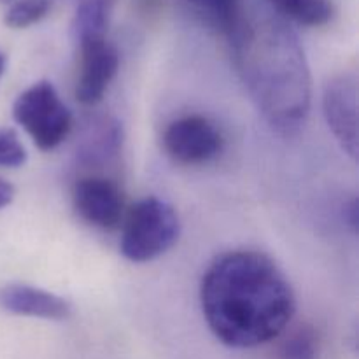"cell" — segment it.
Wrapping results in <instances>:
<instances>
[{
  "label": "cell",
  "instance_id": "obj_1",
  "mask_svg": "<svg viewBox=\"0 0 359 359\" xmlns=\"http://www.w3.org/2000/svg\"><path fill=\"white\" fill-rule=\"evenodd\" d=\"M200 305L214 337L233 349L277 339L297 311L283 270L252 249L224 252L210 263L200 284Z\"/></svg>",
  "mask_w": 359,
  "mask_h": 359
},
{
  "label": "cell",
  "instance_id": "obj_2",
  "mask_svg": "<svg viewBox=\"0 0 359 359\" xmlns=\"http://www.w3.org/2000/svg\"><path fill=\"white\" fill-rule=\"evenodd\" d=\"M228 41L235 67L266 125L293 135L311 111V70L300 39L269 4L242 9Z\"/></svg>",
  "mask_w": 359,
  "mask_h": 359
},
{
  "label": "cell",
  "instance_id": "obj_3",
  "mask_svg": "<svg viewBox=\"0 0 359 359\" xmlns=\"http://www.w3.org/2000/svg\"><path fill=\"white\" fill-rule=\"evenodd\" d=\"M179 233L181 221L174 207L156 196H147L123 217L119 249L128 262H153L174 248Z\"/></svg>",
  "mask_w": 359,
  "mask_h": 359
},
{
  "label": "cell",
  "instance_id": "obj_4",
  "mask_svg": "<svg viewBox=\"0 0 359 359\" xmlns=\"http://www.w3.org/2000/svg\"><path fill=\"white\" fill-rule=\"evenodd\" d=\"M13 118L42 151L58 147L72 130V114L49 81H39L18 95Z\"/></svg>",
  "mask_w": 359,
  "mask_h": 359
},
{
  "label": "cell",
  "instance_id": "obj_5",
  "mask_svg": "<svg viewBox=\"0 0 359 359\" xmlns=\"http://www.w3.org/2000/svg\"><path fill=\"white\" fill-rule=\"evenodd\" d=\"M224 139L209 118L182 116L168 123L163 132V147L168 156L182 165H203L223 151Z\"/></svg>",
  "mask_w": 359,
  "mask_h": 359
},
{
  "label": "cell",
  "instance_id": "obj_6",
  "mask_svg": "<svg viewBox=\"0 0 359 359\" xmlns=\"http://www.w3.org/2000/svg\"><path fill=\"white\" fill-rule=\"evenodd\" d=\"M358 77L354 74L337 76L323 93V112L333 137L344 153L358 158Z\"/></svg>",
  "mask_w": 359,
  "mask_h": 359
},
{
  "label": "cell",
  "instance_id": "obj_7",
  "mask_svg": "<svg viewBox=\"0 0 359 359\" xmlns=\"http://www.w3.org/2000/svg\"><path fill=\"white\" fill-rule=\"evenodd\" d=\"M76 212L93 226L112 230L125 217V198L114 181L105 177H83L74 184Z\"/></svg>",
  "mask_w": 359,
  "mask_h": 359
},
{
  "label": "cell",
  "instance_id": "obj_8",
  "mask_svg": "<svg viewBox=\"0 0 359 359\" xmlns=\"http://www.w3.org/2000/svg\"><path fill=\"white\" fill-rule=\"evenodd\" d=\"M81 55L76 98L83 105H97L119 69L118 49L107 39H95L77 46Z\"/></svg>",
  "mask_w": 359,
  "mask_h": 359
},
{
  "label": "cell",
  "instance_id": "obj_9",
  "mask_svg": "<svg viewBox=\"0 0 359 359\" xmlns=\"http://www.w3.org/2000/svg\"><path fill=\"white\" fill-rule=\"evenodd\" d=\"M0 309L7 314L63 321L72 314V305L55 293L21 283L0 286Z\"/></svg>",
  "mask_w": 359,
  "mask_h": 359
},
{
  "label": "cell",
  "instance_id": "obj_10",
  "mask_svg": "<svg viewBox=\"0 0 359 359\" xmlns=\"http://www.w3.org/2000/svg\"><path fill=\"white\" fill-rule=\"evenodd\" d=\"M123 146V126L112 116H93L83 123L77 139V158L88 167H102L118 156Z\"/></svg>",
  "mask_w": 359,
  "mask_h": 359
},
{
  "label": "cell",
  "instance_id": "obj_11",
  "mask_svg": "<svg viewBox=\"0 0 359 359\" xmlns=\"http://www.w3.org/2000/svg\"><path fill=\"white\" fill-rule=\"evenodd\" d=\"M114 0H76L72 18V37L76 44L105 39Z\"/></svg>",
  "mask_w": 359,
  "mask_h": 359
},
{
  "label": "cell",
  "instance_id": "obj_12",
  "mask_svg": "<svg viewBox=\"0 0 359 359\" xmlns=\"http://www.w3.org/2000/svg\"><path fill=\"white\" fill-rule=\"evenodd\" d=\"M202 23L223 35H230L241 20L244 0H182Z\"/></svg>",
  "mask_w": 359,
  "mask_h": 359
},
{
  "label": "cell",
  "instance_id": "obj_13",
  "mask_svg": "<svg viewBox=\"0 0 359 359\" xmlns=\"http://www.w3.org/2000/svg\"><path fill=\"white\" fill-rule=\"evenodd\" d=\"M266 4L284 20L305 27H323L333 18L332 0H266Z\"/></svg>",
  "mask_w": 359,
  "mask_h": 359
},
{
  "label": "cell",
  "instance_id": "obj_14",
  "mask_svg": "<svg viewBox=\"0 0 359 359\" xmlns=\"http://www.w3.org/2000/svg\"><path fill=\"white\" fill-rule=\"evenodd\" d=\"M49 7L51 0H16L7 9L4 23L14 30L28 28L34 23H39L48 14Z\"/></svg>",
  "mask_w": 359,
  "mask_h": 359
},
{
  "label": "cell",
  "instance_id": "obj_15",
  "mask_svg": "<svg viewBox=\"0 0 359 359\" xmlns=\"http://www.w3.org/2000/svg\"><path fill=\"white\" fill-rule=\"evenodd\" d=\"M27 161V149L11 128H0V167L18 168Z\"/></svg>",
  "mask_w": 359,
  "mask_h": 359
},
{
  "label": "cell",
  "instance_id": "obj_16",
  "mask_svg": "<svg viewBox=\"0 0 359 359\" xmlns=\"http://www.w3.org/2000/svg\"><path fill=\"white\" fill-rule=\"evenodd\" d=\"M316 353H318V342L314 332L309 328L294 332L283 349L284 359H316Z\"/></svg>",
  "mask_w": 359,
  "mask_h": 359
},
{
  "label": "cell",
  "instance_id": "obj_17",
  "mask_svg": "<svg viewBox=\"0 0 359 359\" xmlns=\"http://www.w3.org/2000/svg\"><path fill=\"white\" fill-rule=\"evenodd\" d=\"M14 200V186L9 181L0 177V209L11 205Z\"/></svg>",
  "mask_w": 359,
  "mask_h": 359
},
{
  "label": "cell",
  "instance_id": "obj_18",
  "mask_svg": "<svg viewBox=\"0 0 359 359\" xmlns=\"http://www.w3.org/2000/svg\"><path fill=\"white\" fill-rule=\"evenodd\" d=\"M346 219L351 224L353 231L358 230V203L356 200H351V203L346 205Z\"/></svg>",
  "mask_w": 359,
  "mask_h": 359
},
{
  "label": "cell",
  "instance_id": "obj_19",
  "mask_svg": "<svg viewBox=\"0 0 359 359\" xmlns=\"http://www.w3.org/2000/svg\"><path fill=\"white\" fill-rule=\"evenodd\" d=\"M4 70H6V55L0 53V79H2L4 76Z\"/></svg>",
  "mask_w": 359,
  "mask_h": 359
},
{
  "label": "cell",
  "instance_id": "obj_20",
  "mask_svg": "<svg viewBox=\"0 0 359 359\" xmlns=\"http://www.w3.org/2000/svg\"><path fill=\"white\" fill-rule=\"evenodd\" d=\"M13 2H16V0H0V4H2V6H11Z\"/></svg>",
  "mask_w": 359,
  "mask_h": 359
}]
</instances>
